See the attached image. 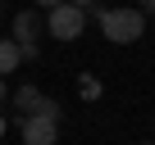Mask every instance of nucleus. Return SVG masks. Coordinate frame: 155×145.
Instances as JSON below:
<instances>
[{
  "label": "nucleus",
  "mask_w": 155,
  "mask_h": 145,
  "mask_svg": "<svg viewBox=\"0 0 155 145\" xmlns=\"http://www.w3.org/2000/svg\"><path fill=\"white\" fill-rule=\"evenodd\" d=\"M68 5H78V9H91V0H68Z\"/></svg>",
  "instance_id": "1a4fd4ad"
},
{
  "label": "nucleus",
  "mask_w": 155,
  "mask_h": 145,
  "mask_svg": "<svg viewBox=\"0 0 155 145\" xmlns=\"http://www.w3.org/2000/svg\"><path fill=\"white\" fill-rule=\"evenodd\" d=\"M146 14H155V0H146Z\"/></svg>",
  "instance_id": "f8f14e48"
},
{
  "label": "nucleus",
  "mask_w": 155,
  "mask_h": 145,
  "mask_svg": "<svg viewBox=\"0 0 155 145\" xmlns=\"http://www.w3.org/2000/svg\"><path fill=\"white\" fill-rule=\"evenodd\" d=\"M96 18H101L105 41H114V45H132V41H141V32H146V14H141V9H132V5L101 9Z\"/></svg>",
  "instance_id": "f257e3e1"
},
{
  "label": "nucleus",
  "mask_w": 155,
  "mask_h": 145,
  "mask_svg": "<svg viewBox=\"0 0 155 145\" xmlns=\"http://www.w3.org/2000/svg\"><path fill=\"white\" fill-rule=\"evenodd\" d=\"M5 131H9V118H5V113H0V136H5Z\"/></svg>",
  "instance_id": "9d476101"
},
{
  "label": "nucleus",
  "mask_w": 155,
  "mask_h": 145,
  "mask_svg": "<svg viewBox=\"0 0 155 145\" xmlns=\"http://www.w3.org/2000/svg\"><path fill=\"white\" fill-rule=\"evenodd\" d=\"M9 100V86H5V77H0V104H5Z\"/></svg>",
  "instance_id": "6e6552de"
},
{
  "label": "nucleus",
  "mask_w": 155,
  "mask_h": 145,
  "mask_svg": "<svg viewBox=\"0 0 155 145\" xmlns=\"http://www.w3.org/2000/svg\"><path fill=\"white\" fill-rule=\"evenodd\" d=\"M9 100H14V109H18V113H46V118H59V104H55L50 95H41L37 86H18Z\"/></svg>",
  "instance_id": "20e7f679"
},
{
  "label": "nucleus",
  "mask_w": 155,
  "mask_h": 145,
  "mask_svg": "<svg viewBox=\"0 0 155 145\" xmlns=\"http://www.w3.org/2000/svg\"><path fill=\"white\" fill-rule=\"evenodd\" d=\"M32 5H46V9H50V5H59V0H32Z\"/></svg>",
  "instance_id": "9b49d317"
},
{
  "label": "nucleus",
  "mask_w": 155,
  "mask_h": 145,
  "mask_svg": "<svg viewBox=\"0 0 155 145\" xmlns=\"http://www.w3.org/2000/svg\"><path fill=\"white\" fill-rule=\"evenodd\" d=\"M82 27H87V9L68 5V0L50 5V14H46V32H50L55 41H78V36H82Z\"/></svg>",
  "instance_id": "f03ea898"
},
{
  "label": "nucleus",
  "mask_w": 155,
  "mask_h": 145,
  "mask_svg": "<svg viewBox=\"0 0 155 145\" xmlns=\"http://www.w3.org/2000/svg\"><path fill=\"white\" fill-rule=\"evenodd\" d=\"M141 145H155V140H141Z\"/></svg>",
  "instance_id": "ddd939ff"
},
{
  "label": "nucleus",
  "mask_w": 155,
  "mask_h": 145,
  "mask_svg": "<svg viewBox=\"0 0 155 145\" xmlns=\"http://www.w3.org/2000/svg\"><path fill=\"white\" fill-rule=\"evenodd\" d=\"M18 63H23V54H18V41H0V77H9Z\"/></svg>",
  "instance_id": "423d86ee"
},
{
  "label": "nucleus",
  "mask_w": 155,
  "mask_h": 145,
  "mask_svg": "<svg viewBox=\"0 0 155 145\" xmlns=\"http://www.w3.org/2000/svg\"><path fill=\"white\" fill-rule=\"evenodd\" d=\"M55 140H59V118L23 113V145H55Z\"/></svg>",
  "instance_id": "7ed1b4c3"
},
{
  "label": "nucleus",
  "mask_w": 155,
  "mask_h": 145,
  "mask_svg": "<svg viewBox=\"0 0 155 145\" xmlns=\"http://www.w3.org/2000/svg\"><path fill=\"white\" fill-rule=\"evenodd\" d=\"M18 54L23 59H37V41H18Z\"/></svg>",
  "instance_id": "0eeeda50"
},
{
  "label": "nucleus",
  "mask_w": 155,
  "mask_h": 145,
  "mask_svg": "<svg viewBox=\"0 0 155 145\" xmlns=\"http://www.w3.org/2000/svg\"><path fill=\"white\" fill-rule=\"evenodd\" d=\"M41 27H46V18H41L37 9H23V14L14 18V41H37Z\"/></svg>",
  "instance_id": "39448f33"
}]
</instances>
